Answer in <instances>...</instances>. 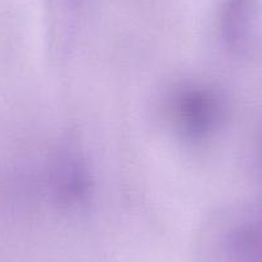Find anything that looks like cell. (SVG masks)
<instances>
[{
	"label": "cell",
	"instance_id": "obj_1",
	"mask_svg": "<svg viewBox=\"0 0 262 262\" xmlns=\"http://www.w3.org/2000/svg\"><path fill=\"white\" fill-rule=\"evenodd\" d=\"M239 262H262V233H249L239 242Z\"/></svg>",
	"mask_w": 262,
	"mask_h": 262
}]
</instances>
